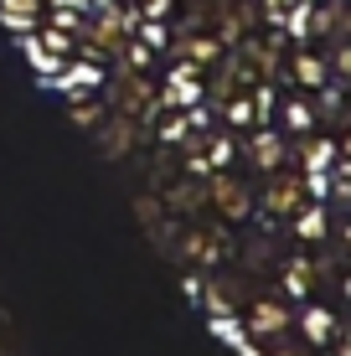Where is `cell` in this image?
Listing matches in <instances>:
<instances>
[{
    "label": "cell",
    "instance_id": "6da1fadb",
    "mask_svg": "<svg viewBox=\"0 0 351 356\" xmlns=\"http://www.w3.org/2000/svg\"><path fill=\"white\" fill-rule=\"evenodd\" d=\"M0 16H6V26L26 31L36 16H42V0H0Z\"/></svg>",
    "mask_w": 351,
    "mask_h": 356
},
{
    "label": "cell",
    "instance_id": "7a4b0ae2",
    "mask_svg": "<svg viewBox=\"0 0 351 356\" xmlns=\"http://www.w3.org/2000/svg\"><path fill=\"white\" fill-rule=\"evenodd\" d=\"M295 72H300V83H310V88H320V83H325L320 57H295Z\"/></svg>",
    "mask_w": 351,
    "mask_h": 356
}]
</instances>
